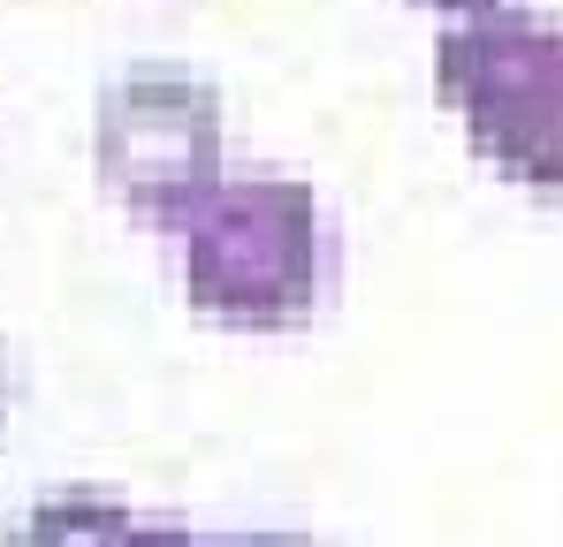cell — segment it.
Here are the masks:
<instances>
[{
    "label": "cell",
    "mask_w": 563,
    "mask_h": 547,
    "mask_svg": "<svg viewBox=\"0 0 563 547\" xmlns=\"http://www.w3.org/2000/svg\"><path fill=\"white\" fill-rule=\"evenodd\" d=\"M190 304L236 327H305L328 281V228L305 182H213L184 221Z\"/></svg>",
    "instance_id": "6da1fadb"
},
{
    "label": "cell",
    "mask_w": 563,
    "mask_h": 547,
    "mask_svg": "<svg viewBox=\"0 0 563 547\" xmlns=\"http://www.w3.org/2000/svg\"><path fill=\"white\" fill-rule=\"evenodd\" d=\"M434 85L465 114L479 160L563 190V23L526 8H472L434 46Z\"/></svg>",
    "instance_id": "7a4b0ae2"
},
{
    "label": "cell",
    "mask_w": 563,
    "mask_h": 547,
    "mask_svg": "<svg viewBox=\"0 0 563 547\" xmlns=\"http://www.w3.org/2000/svg\"><path fill=\"white\" fill-rule=\"evenodd\" d=\"M99 182L145 221L184 228L198 198L221 182V99L184 69H130L99 91L92 114Z\"/></svg>",
    "instance_id": "3957f363"
},
{
    "label": "cell",
    "mask_w": 563,
    "mask_h": 547,
    "mask_svg": "<svg viewBox=\"0 0 563 547\" xmlns=\"http://www.w3.org/2000/svg\"><path fill=\"white\" fill-rule=\"evenodd\" d=\"M15 547H145V517L107 494H62L15 525Z\"/></svg>",
    "instance_id": "277c9868"
},
{
    "label": "cell",
    "mask_w": 563,
    "mask_h": 547,
    "mask_svg": "<svg viewBox=\"0 0 563 547\" xmlns=\"http://www.w3.org/2000/svg\"><path fill=\"white\" fill-rule=\"evenodd\" d=\"M145 547H229V533H190V525H145Z\"/></svg>",
    "instance_id": "5b68a950"
},
{
    "label": "cell",
    "mask_w": 563,
    "mask_h": 547,
    "mask_svg": "<svg viewBox=\"0 0 563 547\" xmlns=\"http://www.w3.org/2000/svg\"><path fill=\"white\" fill-rule=\"evenodd\" d=\"M229 547H312L305 533H229Z\"/></svg>",
    "instance_id": "8992f818"
},
{
    "label": "cell",
    "mask_w": 563,
    "mask_h": 547,
    "mask_svg": "<svg viewBox=\"0 0 563 547\" xmlns=\"http://www.w3.org/2000/svg\"><path fill=\"white\" fill-rule=\"evenodd\" d=\"M434 8H450V15H472V8H503V0H434Z\"/></svg>",
    "instance_id": "52a82bcc"
},
{
    "label": "cell",
    "mask_w": 563,
    "mask_h": 547,
    "mask_svg": "<svg viewBox=\"0 0 563 547\" xmlns=\"http://www.w3.org/2000/svg\"><path fill=\"white\" fill-rule=\"evenodd\" d=\"M0 418H8V350H0Z\"/></svg>",
    "instance_id": "ba28073f"
}]
</instances>
